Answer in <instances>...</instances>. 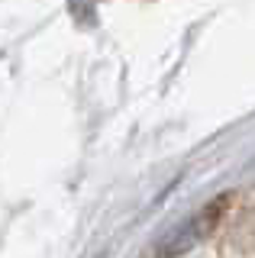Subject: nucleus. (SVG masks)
Returning a JSON list of instances; mask_svg holds the SVG:
<instances>
[{"mask_svg": "<svg viewBox=\"0 0 255 258\" xmlns=\"http://www.w3.org/2000/svg\"><path fill=\"white\" fill-rule=\"evenodd\" d=\"M226 207H229V197H217L213 204H207L201 213H194L187 223L174 226L168 236L158 242V252L165 258H174V255L187 252V248H194L204 236H210V232L217 229V223H220V216L226 213Z\"/></svg>", "mask_w": 255, "mask_h": 258, "instance_id": "1", "label": "nucleus"}]
</instances>
